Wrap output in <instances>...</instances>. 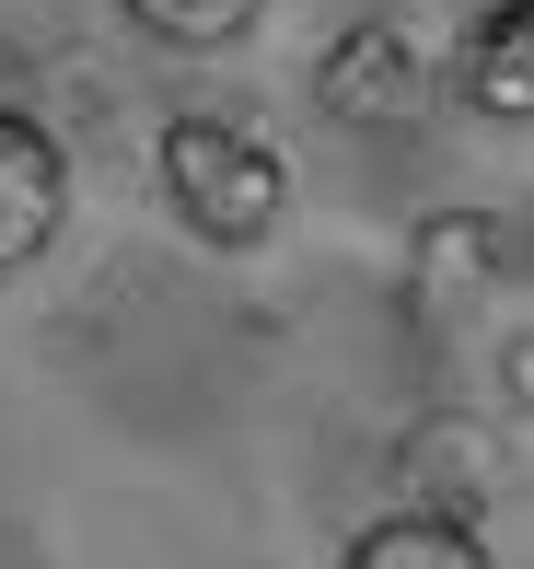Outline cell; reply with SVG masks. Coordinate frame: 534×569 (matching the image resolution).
<instances>
[{"label": "cell", "mask_w": 534, "mask_h": 569, "mask_svg": "<svg viewBox=\"0 0 534 569\" xmlns=\"http://www.w3.org/2000/svg\"><path fill=\"white\" fill-rule=\"evenodd\" d=\"M500 279H512V221H488V210H430L419 232H406V302H419L430 326L476 315Z\"/></svg>", "instance_id": "cell-5"}, {"label": "cell", "mask_w": 534, "mask_h": 569, "mask_svg": "<svg viewBox=\"0 0 534 569\" xmlns=\"http://www.w3.org/2000/svg\"><path fill=\"white\" fill-rule=\"evenodd\" d=\"M151 187H163V210L187 221L198 244L244 256V244H268V232L291 221V151H279L268 128H244V117H163Z\"/></svg>", "instance_id": "cell-1"}, {"label": "cell", "mask_w": 534, "mask_h": 569, "mask_svg": "<svg viewBox=\"0 0 534 569\" xmlns=\"http://www.w3.org/2000/svg\"><path fill=\"white\" fill-rule=\"evenodd\" d=\"M430 36L406 12H361V23H337L325 36V59H314V106L337 117V128H361V140H395V128H419L430 117Z\"/></svg>", "instance_id": "cell-2"}, {"label": "cell", "mask_w": 534, "mask_h": 569, "mask_svg": "<svg viewBox=\"0 0 534 569\" xmlns=\"http://www.w3.org/2000/svg\"><path fill=\"white\" fill-rule=\"evenodd\" d=\"M500 396L534 419V326H523V338H500Z\"/></svg>", "instance_id": "cell-9"}, {"label": "cell", "mask_w": 534, "mask_h": 569, "mask_svg": "<svg viewBox=\"0 0 534 569\" xmlns=\"http://www.w3.org/2000/svg\"><path fill=\"white\" fill-rule=\"evenodd\" d=\"M117 12H129L151 47H187V59H210V47L256 36V23H268V0H117Z\"/></svg>", "instance_id": "cell-8"}, {"label": "cell", "mask_w": 534, "mask_h": 569, "mask_svg": "<svg viewBox=\"0 0 534 569\" xmlns=\"http://www.w3.org/2000/svg\"><path fill=\"white\" fill-rule=\"evenodd\" d=\"M337 569H500V558H488V535L453 523V511H384V523L349 535Z\"/></svg>", "instance_id": "cell-7"}, {"label": "cell", "mask_w": 534, "mask_h": 569, "mask_svg": "<svg viewBox=\"0 0 534 569\" xmlns=\"http://www.w3.org/2000/svg\"><path fill=\"white\" fill-rule=\"evenodd\" d=\"M59 232H70V151H59L47 117L0 106V279L36 268Z\"/></svg>", "instance_id": "cell-4"}, {"label": "cell", "mask_w": 534, "mask_h": 569, "mask_svg": "<svg viewBox=\"0 0 534 569\" xmlns=\"http://www.w3.org/2000/svg\"><path fill=\"white\" fill-rule=\"evenodd\" d=\"M395 477H406V511H453V523H476V511L512 488V453H500V430L465 419V407H419V419L395 430Z\"/></svg>", "instance_id": "cell-3"}, {"label": "cell", "mask_w": 534, "mask_h": 569, "mask_svg": "<svg viewBox=\"0 0 534 569\" xmlns=\"http://www.w3.org/2000/svg\"><path fill=\"white\" fill-rule=\"evenodd\" d=\"M453 93L500 128H534V0H488L453 47Z\"/></svg>", "instance_id": "cell-6"}]
</instances>
